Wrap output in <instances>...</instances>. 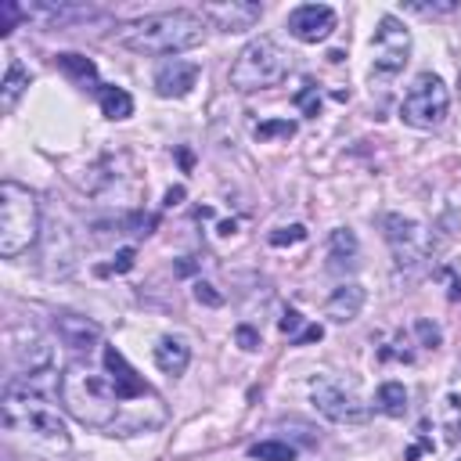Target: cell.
I'll return each mask as SVG.
<instances>
[{"label": "cell", "instance_id": "6da1fadb", "mask_svg": "<svg viewBox=\"0 0 461 461\" xmlns=\"http://www.w3.org/2000/svg\"><path fill=\"white\" fill-rule=\"evenodd\" d=\"M4 425L47 450H65L68 447V429L61 414L50 407L47 393L36 385V378H11L4 389Z\"/></svg>", "mask_w": 461, "mask_h": 461}, {"label": "cell", "instance_id": "7a4b0ae2", "mask_svg": "<svg viewBox=\"0 0 461 461\" xmlns=\"http://www.w3.org/2000/svg\"><path fill=\"white\" fill-rule=\"evenodd\" d=\"M205 40V18L194 11H162L119 29V43L137 54H180Z\"/></svg>", "mask_w": 461, "mask_h": 461}, {"label": "cell", "instance_id": "3957f363", "mask_svg": "<svg viewBox=\"0 0 461 461\" xmlns=\"http://www.w3.org/2000/svg\"><path fill=\"white\" fill-rule=\"evenodd\" d=\"M58 393H61V403L83 425H94V429H112L119 418V403H126L112 385L108 371H90L83 364H72L58 378Z\"/></svg>", "mask_w": 461, "mask_h": 461}, {"label": "cell", "instance_id": "277c9868", "mask_svg": "<svg viewBox=\"0 0 461 461\" xmlns=\"http://www.w3.org/2000/svg\"><path fill=\"white\" fill-rule=\"evenodd\" d=\"M40 234V202L29 187L4 180L0 184V256H22Z\"/></svg>", "mask_w": 461, "mask_h": 461}, {"label": "cell", "instance_id": "5b68a950", "mask_svg": "<svg viewBox=\"0 0 461 461\" xmlns=\"http://www.w3.org/2000/svg\"><path fill=\"white\" fill-rule=\"evenodd\" d=\"M285 72H288V58L277 50L274 40L259 36V40L245 43L238 61L230 65V86H238V90H263V86L281 83Z\"/></svg>", "mask_w": 461, "mask_h": 461}, {"label": "cell", "instance_id": "8992f818", "mask_svg": "<svg viewBox=\"0 0 461 461\" xmlns=\"http://www.w3.org/2000/svg\"><path fill=\"white\" fill-rule=\"evenodd\" d=\"M447 104H450V97H447L443 79L432 76V72H421V76L411 83V90L403 94V101H400V119H403L407 126L432 130V126L443 122Z\"/></svg>", "mask_w": 461, "mask_h": 461}, {"label": "cell", "instance_id": "52a82bcc", "mask_svg": "<svg viewBox=\"0 0 461 461\" xmlns=\"http://www.w3.org/2000/svg\"><path fill=\"white\" fill-rule=\"evenodd\" d=\"M371 47H375L371 76H396V72H403V65L411 58V32H407V25L400 18L385 14L378 22V29H375V43Z\"/></svg>", "mask_w": 461, "mask_h": 461}, {"label": "cell", "instance_id": "ba28073f", "mask_svg": "<svg viewBox=\"0 0 461 461\" xmlns=\"http://www.w3.org/2000/svg\"><path fill=\"white\" fill-rule=\"evenodd\" d=\"M310 393H313L317 411H321L324 418L339 421V425H360V421L367 418V407H364L353 393H346L339 382H331V378H313Z\"/></svg>", "mask_w": 461, "mask_h": 461}, {"label": "cell", "instance_id": "9c48e42d", "mask_svg": "<svg viewBox=\"0 0 461 461\" xmlns=\"http://www.w3.org/2000/svg\"><path fill=\"white\" fill-rule=\"evenodd\" d=\"M335 29V11L328 4H299L292 14H288V32L303 43H317V40H328Z\"/></svg>", "mask_w": 461, "mask_h": 461}, {"label": "cell", "instance_id": "30bf717a", "mask_svg": "<svg viewBox=\"0 0 461 461\" xmlns=\"http://www.w3.org/2000/svg\"><path fill=\"white\" fill-rule=\"evenodd\" d=\"M101 360H104V371H108V378H112V385L119 389L122 400H144V396L151 400V396H155V393L148 389V382L126 364V357H122L115 346H104V357H101Z\"/></svg>", "mask_w": 461, "mask_h": 461}, {"label": "cell", "instance_id": "8fae6325", "mask_svg": "<svg viewBox=\"0 0 461 461\" xmlns=\"http://www.w3.org/2000/svg\"><path fill=\"white\" fill-rule=\"evenodd\" d=\"M198 79V65L194 61H184V58H173V61H162L155 68V94L158 97H184Z\"/></svg>", "mask_w": 461, "mask_h": 461}, {"label": "cell", "instance_id": "7c38bea8", "mask_svg": "<svg viewBox=\"0 0 461 461\" xmlns=\"http://www.w3.org/2000/svg\"><path fill=\"white\" fill-rule=\"evenodd\" d=\"M54 328H58V339L72 349V353H90L101 339V328L79 313H58L54 317Z\"/></svg>", "mask_w": 461, "mask_h": 461}, {"label": "cell", "instance_id": "4fadbf2b", "mask_svg": "<svg viewBox=\"0 0 461 461\" xmlns=\"http://www.w3.org/2000/svg\"><path fill=\"white\" fill-rule=\"evenodd\" d=\"M202 14H205V18H212L223 32H245V29H252V22H259L263 7H259V4L230 0V4H209Z\"/></svg>", "mask_w": 461, "mask_h": 461}, {"label": "cell", "instance_id": "5bb4252c", "mask_svg": "<svg viewBox=\"0 0 461 461\" xmlns=\"http://www.w3.org/2000/svg\"><path fill=\"white\" fill-rule=\"evenodd\" d=\"M385 238H389L393 252L400 256V263H414L421 256V227L414 220L385 216Z\"/></svg>", "mask_w": 461, "mask_h": 461}, {"label": "cell", "instance_id": "9a60e30c", "mask_svg": "<svg viewBox=\"0 0 461 461\" xmlns=\"http://www.w3.org/2000/svg\"><path fill=\"white\" fill-rule=\"evenodd\" d=\"M364 288L360 285H339L335 292H331V299L324 303V313L331 317V321H339V324H346V321H353L357 313H360V306H364Z\"/></svg>", "mask_w": 461, "mask_h": 461}, {"label": "cell", "instance_id": "2e32d148", "mask_svg": "<svg viewBox=\"0 0 461 461\" xmlns=\"http://www.w3.org/2000/svg\"><path fill=\"white\" fill-rule=\"evenodd\" d=\"M155 364H158L166 375H184V367L191 364V349H187V342L166 335V339L155 346Z\"/></svg>", "mask_w": 461, "mask_h": 461}, {"label": "cell", "instance_id": "e0dca14e", "mask_svg": "<svg viewBox=\"0 0 461 461\" xmlns=\"http://www.w3.org/2000/svg\"><path fill=\"white\" fill-rule=\"evenodd\" d=\"M357 256H360V249H357V238H353V230H346V227H339V230H331V241H328V267L331 270H349V267H357Z\"/></svg>", "mask_w": 461, "mask_h": 461}, {"label": "cell", "instance_id": "ac0fdd59", "mask_svg": "<svg viewBox=\"0 0 461 461\" xmlns=\"http://www.w3.org/2000/svg\"><path fill=\"white\" fill-rule=\"evenodd\" d=\"M97 104H101L104 119H130L133 115V97L122 86H115V83L97 86Z\"/></svg>", "mask_w": 461, "mask_h": 461}, {"label": "cell", "instance_id": "d6986e66", "mask_svg": "<svg viewBox=\"0 0 461 461\" xmlns=\"http://www.w3.org/2000/svg\"><path fill=\"white\" fill-rule=\"evenodd\" d=\"M54 61H58V68H61L65 76H72V79H76V83H83V86L97 79V65H94L90 58L76 54V50H65V54H58Z\"/></svg>", "mask_w": 461, "mask_h": 461}, {"label": "cell", "instance_id": "ffe728a7", "mask_svg": "<svg viewBox=\"0 0 461 461\" xmlns=\"http://www.w3.org/2000/svg\"><path fill=\"white\" fill-rule=\"evenodd\" d=\"M25 86H29V72L22 68L18 58H11L7 61V76H4V112H11L18 104V97L25 94Z\"/></svg>", "mask_w": 461, "mask_h": 461}, {"label": "cell", "instance_id": "44dd1931", "mask_svg": "<svg viewBox=\"0 0 461 461\" xmlns=\"http://www.w3.org/2000/svg\"><path fill=\"white\" fill-rule=\"evenodd\" d=\"M378 407L389 418H403L407 414V389L400 382H382L378 385Z\"/></svg>", "mask_w": 461, "mask_h": 461}, {"label": "cell", "instance_id": "7402d4cb", "mask_svg": "<svg viewBox=\"0 0 461 461\" xmlns=\"http://www.w3.org/2000/svg\"><path fill=\"white\" fill-rule=\"evenodd\" d=\"M249 454L256 461H295V447H288L281 439H263V443L249 447Z\"/></svg>", "mask_w": 461, "mask_h": 461}, {"label": "cell", "instance_id": "603a6c76", "mask_svg": "<svg viewBox=\"0 0 461 461\" xmlns=\"http://www.w3.org/2000/svg\"><path fill=\"white\" fill-rule=\"evenodd\" d=\"M270 137H295V122H288V119H267V122H259L256 126V140H270Z\"/></svg>", "mask_w": 461, "mask_h": 461}, {"label": "cell", "instance_id": "cb8c5ba5", "mask_svg": "<svg viewBox=\"0 0 461 461\" xmlns=\"http://www.w3.org/2000/svg\"><path fill=\"white\" fill-rule=\"evenodd\" d=\"M447 418H450V425L457 429V436H461V375L450 382V389H447Z\"/></svg>", "mask_w": 461, "mask_h": 461}, {"label": "cell", "instance_id": "d4e9b609", "mask_svg": "<svg viewBox=\"0 0 461 461\" xmlns=\"http://www.w3.org/2000/svg\"><path fill=\"white\" fill-rule=\"evenodd\" d=\"M295 104L303 108V115H317V112H321V94H317V86H313L310 79H306L303 90L295 94Z\"/></svg>", "mask_w": 461, "mask_h": 461}, {"label": "cell", "instance_id": "484cf974", "mask_svg": "<svg viewBox=\"0 0 461 461\" xmlns=\"http://www.w3.org/2000/svg\"><path fill=\"white\" fill-rule=\"evenodd\" d=\"M306 238V227L303 223H292V227H277L270 234V245H299Z\"/></svg>", "mask_w": 461, "mask_h": 461}, {"label": "cell", "instance_id": "4316f807", "mask_svg": "<svg viewBox=\"0 0 461 461\" xmlns=\"http://www.w3.org/2000/svg\"><path fill=\"white\" fill-rule=\"evenodd\" d=\"M22 14H25V11H22L18 4H11V0H4V4H0V32L7 36V32L14 29V22H18Z\"/></svg>", "mask_w": 461, "mask_h": 461}, {"label": "cell", "instance_id": "83f0119b", "mask_svg": "<svg viewBox=\"0 0 461 461\" xmlns=\"http://www.w3.org/2000/svg\"><path fill=\"white\" fill-rule=\"evenodd\" d=\"M457 4L454 0H443V4H403V11H414V14H450Z\"/></svg>", "mask_w": 461, "mask_h": 461}, {"label": "cell", "instance_id": "f1b7e54d", "mask_svg": "<svg viewBox=\"0 0 461 461\" xmlns=\"http://www.w3.org/2000/svg\"><path fill=\"white\" fill-rule=\"evenodd\" d=\"M133 256H137L133 249H119V252H115V263L104 267V274H122V270H130V267H133Z\"/></svg>", "mask_w": 461, "mask_h": 461}, {"label": "cell", "instance_id": "f546056e", "mask_svg": "<svg viewBox=\"0 0 461 461\" xmlns=\"http://www.w3.org/2000/svg\"><path fill=\"white\" fill-rule=\"evenodd\" d=\"M194 299H198V303H209V306H220V303H223V295L212 292L209 281H198V285H194Z\"/></svg>", "mask_w": 461, "mask_h": 461}, {"label": "cell", "instance_id": "4dcf8cb0", "mask_svg": "<svg viewBox=\"0 0 461 461\" xmlns=\"http://www.w3.org/2000/svg\"><path fill=\"white\" fill-rule=\"evenodd\" d=\"M414 328H418V335L425 339V346H432V349L439 346V328H436V324H429V321H418Z\"/></svg>", "mask_w": 461, "mask_h": 461}, {"label": "cell", "instance_id": "1f68e13d", "mask_svg": "<svg viewBox=\"0 0 461 461\" xmlns=\"http://www.w3.org/2000/svg\"><path fill=\"white\" fill-rule=\"evenodd\" d=\"M299 324H303V317H299L295 310H285V317H281V331H285V335H295Z\"/></svg>", "mask_w": 461, "mask_h": 461}, {"label": "cell", "instance_id": "d6a6232c", "mask_svg": "<svg viewBox=\"0 0 461 461\" xmlns=\"http://www.w3.org/2000/svg\"><path fill=\"white\" fill-rule=\"evenodd\" d=\"M321 335H324V328H321V324H310V328H303V331L295 335V346H303V342H317Z\"/></svg>", "mask_w": 461, "mask_h": 461}, {"label": "cell", "instance_id": "836d02e7", "mask_svg": "<svg viewBox=\"0 0 461 461\" xmlns=\"http://www.w3.org/2000/svg\"><path fill=\"white\" fill-rule=\"evenodd\" d=\"M238 342H241V349H256L259 346V335L252 328H238Z\"/></svg>", "mask_w": 461, "mask_h": 461}, {"label": "cell", "instance_id": "e575fe53", "mask_svg": "<svg viewBox=\"0 0 461 461\" xmlns=\"http://www.w3.org/2000/svg\"><path fill=\"white\" fill-rule=\"evenodd\" d=\"M180 198H184V187H169V191H166V205H176Z\"/></svg>", "mask_w": 461, "mask_h": 461}]
</instances>
